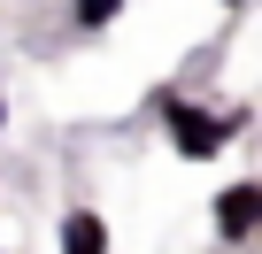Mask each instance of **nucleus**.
Masks as SVG:
<instances>
[{
	"label": "nucleus",
	"instance_id": "1",
	"mask_svg": "<svg viewBox=\"0 0 262 254\" xmlns=\"http://www.w3.org/2000/svg\"><path fill=\"white\" fill-rule=\"evenodd\" d=\"M155 116H162L178 162H216V154L239 139V123H247L239 108H201V100H185V93H155Z\"/></svg>",
	"mask_w": 262,
	"mask_h": 254
},
{
	"label": "nucleus",
	"instance_id": "2",
	"mask_svg": "<svg viewBox=\"0 0 262 254\" xmlns=\"http://www.w3.org/2000/svg\"><path fill=\"white\" fill-rule=\"evenodd\" d=\"M254 231H262V177H239V185L216 193V239L224 246H247Z\"/></svg>",
	"mask_w": 262,
	"mask_h": 254
},
{
	"label": "nucleus",
	"instance_id": "3",
	"mask_svg": "<svg viewBox=\"0 0 262 254\" xmlns=\"http://www.w3.org/2000/svg\"><path fill=\"white\" fill-rule=\"evenodd\" d=\"M62 254H108L100 208H70V216H62Z\"/></svg>",
	"mask_w": 262,
	"mask_h": 254
},
{
	"label": "nucleus",
	"instance_id": "4",
	"mask_svg": "<svg viewBox=\"0 0 262 254\" xmlns=\"http://www.w3.org/2000/svg\"><path fill=\"white\" fill-rule=\"evenodd\" d=\"M116 16H123V0H70V24L77 31H108Z\"/></svg>",
	"mask_w": 262,
	"mask_h": 254
},
{
	"label": "nucleus",
	"instance_id": "5",
	"mask_svg": "<svg viewBox=\"0 0 262 254\" xmlns=\"http://www.w3.org/2000/svg\"><path fill=\"white\" fill-rule=\"evenodd\" d=\"M0 139H8V93H0Z\"/></svg>",
	"mask_w": 262,
	"mask_h": 254
},
{
	"label": "nucleus",
	"instance_id": "6",
	"mask_svg": "<svg viewBox=\"0 0 262 254\" xmlns=\"http://www.w3.org/2000/svg\"><path fill=\"white\" fill-rule=\"evenodd\" d=\"M224 8H247V0H224Z\"/></svg>",
	"mask_w": 262,
	"mask_h": 254
}]
</instances>
